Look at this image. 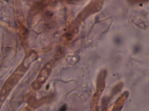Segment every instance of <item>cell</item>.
Here are the masks:
<instances>
[]
</instances>
